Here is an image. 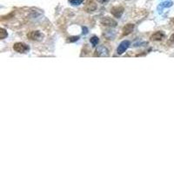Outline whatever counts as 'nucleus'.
<instances>
[{
    "instance_id": "f257e3e1",
    "label": "nucleus",
    "mask_w": 174,
    "mask_h": 174,
    "mask_svg": "<svg viewBox=\"0 0 174 174\" xmlns=\"http://www.w3.org/2000/svg\"><path fill=\"white\" fill-rule=\"evenodd\" d=\"M27 38L32 41H41L44 38V34L39 31H32L27 34Z\"/></svg>"
},
{
    "instance_id": "f03ea898",
    "label": "nucleus",
    "mask_w": 174,
    "mask_h": 174,
    "mask_svg": "<svg viewBox=\"0 0 174 174\" xmlns=\"http://www.w3.org/2000/svg\"><path fill=\"white\" fill-rule=\"evenodd\" d=\"M13 50L17 53H25L30 50V47L23 43H16L13 45Z\"/></svg>"
},
{
    "instance_id": "7ed1b4c3",
    "label": "nucleus",
    "mask_w": 174,
    "mask_h": 174,
    "mask_svg": "<svg viewBox=\"0 0 174 174\" xmlns=\"http://www.w3.org/2000/svg\"><path fill=\"white\" fill-rule=\"evenodd\" d=\"M95 56L96 57H108L109 56V50L106 47L100 45L95 51Z\"/></svg>"
},
{
    "instance_id": "20e7f679",
    "label": "nucleus",
    "mask_w": 174,
    "mask_h": 174,
    "mask_svg": "<svg viewBox=\"0 0 174 174\" xmlns=\"http://www.w3.org/2000/svg\"><path fill=\"white\" fill-rule=\"evenodd\" d=\"M101 24L105 26H109V27H115L117 25V22L112 19L111 17H105L101 19Z\"/></svg>"
},
{
    "instance_id": "39448f33",
    "label": "nucleus",
    "mask_w": 174,
    "mask_h": 174,
    "mask_svg": "<svg viewBox=\"0 0 174 174\" xmlns=\"http://www.w3.org/2000/svg\"><path fill=\"white\" fill-rule=\"evenodd\" d=\"M129 46H130V42L129 41L124 40V41L121 42V43H120V44L118 45V49H117V52H118V54H119V55L123 54L124 52H125V50L129 48Z\"/></svg>"
},
{
    "instance_id": "423d86ee",
    "label": "nucleus",
    "mask_w": 174,
    "mask_h": 174,
    "mask_svg": "<svg viewBox=\"0 0 174 174\" xmlns=\"http://www.w3.org/2000/svg\"><path fill=\"white\" fill-rule=\"evenodd\" d=\"M111 14H112L114 17H118V18H120V17H122L123 13H124V8H123L122 6H115V7L111 8Z\"/></svg>"
},
{
    "instance_id": "0eeeda50",
    "label": "nucleus",
    "mask_w": 174,
    "mask_h": 174,
    "mask_svg": "<svg viewBox=\"0 0 174 174\" xmlns=\"http://www.w3.org/2000/svg\"><path fill=\"white\" fill-rule=\"evenodd\" d=\"M97 4L94 2V1H88L87 2V4L85 5V6H84V10L87 11V12H92V11H96V9H97Z\"/></svg>"
},
{
    "instance_id": "6e6552de",
    "label": "nucleus",
    "mask_w": 174,
    "mask_h": 174,
    "mask_svg": "<svg viewBox=\"0 0 174 174\" xmlns=\"http://www.w3.org/2000/svg\"><path fill=\"white\" fill-rule=\"evenodd\" d=\"M165 38V33L162 31H158L156 32L155 33H153L151 36V39L153 41H160Z\"/></svg>"
},
{
    "instance_id": "1a4fd4ad",
    "label": "nucleus",
    "mask_w": 174,
    "mask_h": 174,
    "mask_svg": "<svg viewBox=\"0 0 174 174\" xmlns=\"http://www.w3.org/2000/svg\"><path fill=\"white\" fill-rule=\"evenodd\" d=\"M134 25L133 24H127V25L124 26V28H123V36H127V35H129L130 33H132L133 32V30H134Z\"/></svg>"
},
{
    "instance_id": "9d476101",
    "label": "nucleus",
    "mask_w": 174,
    "mask_h": 174,
    "mask_svg": "<svg viewBox=\"0 0 174 174\" xmlns=\"http://www.w3.org/2000/svg\"><path fill=\"white\" fill-rule=\"evenodd\" d=\"M172 5V1H166V2H164L162 4H160V5L158 6V10L163 8H167V7H171Z\"/></svg>"
},
{
    "instance_id": "9b49d317",
    "label": "nucleus",
    "mask_w": 174,
    "mask_h": 174,
    "mask_svg": "<svg viewBox=\"0 0 174 174\" xmlns=\"http://www.w3.org/2000/svg\"><path fill=\"white\" fill-rule=\"evenodd\" d=\"M8 37V33L4 29V28H1L0 29V38L1 39H5V38Z\"/></svg>"
},
{
    "instance_id": "f8f14e48",
    "label": "nucleus",
    "mask_w": 174,
    "mask_h": 174,
    "mask_svg": "<svg viewBox=\"0 0 174 174\" xmlns=\"http://www.w3.org/2000/svg\"><path fill=\"white\" fill-rule=\"evenodd\" d=\"M90 42H91V44H92V46H96V45L99 43V39L98 37L94 36V37H92L91 39H90Z\"/></svg>"
},
{
    "instance_id": "ddd939ff",
    "label": "nucleus",
    "mask_w": 174,
    "mask_h": 174,
    "mask_svg": "<svg viewBox=\"0 0 174 174\" xmlns=\"http://www.w3.org/2000/svg\"><path fill=\"white\" fill-rule=\"evenodd\" d=\"M84 0H71L70 1V4L73 6H77V5H79L83 3Z\"/></svg>"
},
{
    "instance_id": "4468645a",
    "label": "nucleus",
    "mask_w": 174,
    "mask_h": 174,
    "mask_svg": "<svg viewBox=\"0 0 174 174\" xmlns=\"http://www.w3.org/2000/svg\"><path fill=\"white\" fill-rule=\"evenodd\" d=\"M78 39H79V37H70V38H68L67 41L70 42V43H72V42L78 41Z\"/></svg>"
},
{
    "instance_id": "2eb2a0df",
    "label": "nucleus",
    "mask_w": 174,
    "mask_h": 174,
    "mask_svg": "<svg viewBox=\"0 0 174 174\" xmlns=\"http://www.w3.org/2000/svg\"><path fill=\"white\" fill-rule=\"evenodd\" d=\"M98 2H99L101 4H106L107 2H109V0H98Z\"/></svg>"
},
{
    "instance_id": "dca6fc26",
    "label": "nucleus",
    "mask_w": 174,
    "mask_h": 174,
    "mask_svg": "<svg viewBox=\"0 0 174 174\" xmlns=\"http://www.w3.org/2000/svg\"><path fill=\"white\" fill-rule=\"evenodd\" d=\"M83 32L84 34L88 33V30H87V28H86V27H83Z\"/></svg>"
},
{
    "instance_id": "f3484780",
    "label": "nucleus",
    "mask_w": 174,
    "mask_h": 174,
    "mask_svg": "<svg viewBox=\"0 0 174 174\" xmlns=\"http://www.w3.org/2000/svg\"><path fill=\"white\" fill-rule=\"evenodd\" d=\"M170 41L173 42V43H174V33L172 34V35L171 37H170Z\"/></svg>"
}]
</instances>
